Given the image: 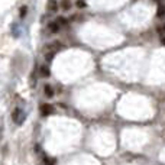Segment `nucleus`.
<instances>
[{
  "mask_svg": "<svg viewBox=\"0 0 165 165\" xmlns=\"http://www.w3.org/2000/svg\"><path fill=\"white\" fill-rule=\"evenodd\" d=\"M62 48H64V45L61 44V42H58V41L46 45L44 48V55H45V58H46V61H51V59L54 58V55L56 54L58 51H61Z\"/></svg>",
  "mask_w": 165,
  "mask_h": 165,
  "instance_id": "1",
  "label": "nucleus"
},
{
  "mask_svg": "<svg viewBox=\"0 0 165 165\" xmlns=\"http://www.w3.org/2000/svg\"><path fill=\"white\" fill-rule=\"evenodd\" d=\"M12 117H13V122L16 123V125H22L23 122H25V111L22 109H16L13 111V114H12Z\"/></svg>",
  "mask_w": 165,
  "mask_h": 165,
  "instance_id": "2",
  "label": "nucleus"
},
{
  "mask_svg": "<svg viewBox=\"0 0 165 165\" xmlns=\"http://www.w3.org/2000/svg\"><path fill=\"white\" fill-rule=\"evenodd\" d=\"M54 111V107H52V104H48V103H45L41 106V113H42V116H49L51 113Z\"/></svg>",
  "mask_w": 165,
  "mask_h": 165,
  "instance_id": "3",
  "label": "nucleus"
},
{
  "mask_svg": "<svg viewBox=\"0 0 165 165\" xmlns=\"http://www.w3.org/2000/svg\"><path fill=\"white\" fill-rule=\"evenodd\" d=\"M39 76H41V77H44V78H48L49 76H51L49 68H48V67H45V65H41V67H39Z\"/></svg>",
  "mask_w": 165,
  "mask_h": 165,
  "instance_id": "4",
  "label": "nucleus"
},
{
  "mask_svg": "<svg viewBox=\"0 0 165 165\" xmlns=\"http://www.w3.org/2000/svg\"><path fill=\"white\" fill-rule=\"evenodd\" d=\"M48 29H49V32L56 33L58 31H59V25H58L56 22H51L49 25H48Z\"/></svg>",
  "mask_w": 165,
  "mask_h": 165,
  "instance_id": "5",
  "label": "nucleus"
},
{
  "mask_svg": "<svg viewBox=\"0 0 165 165\" xmlns=\"http://www.w3.org/2000/svg\"><path fill=\"white\" fill-rule=\"evenodd\" d=\"M45 94H46V96H48V97H52V96H54V87H52V86H51V84H46V86H45Z\"/></svg>",
  "mask_w": 165,
  "mask_h": 165,
  "instance_id": "6",
  "label": "nucleus"
},
{
  "mask_svg": "<svg viewBox=\"0 0 165 165\" xmlns=\"http://www.w3.org/2000/svg\"><path fill=\"white\" fill-rule=\"evenodd\" d=\"M156 16H158V18H164L165 16V4H159V6H158Z\"/></svg>",
  "mask_w": 165,
  "mask_h": 165,
  "instance_id": "7",
  "label": "nucleus"
},
{
  "mask_svg": "<svg viewBox=\"0 0 165 165\" xmlns=\"http://www.w3.org/2000/svg\"><path fill=\"white\" fill-rule=\"evenodd\" d=\"M61 7H62L64 10H70V9H71V1H70V0H62V1H61Z\"/></svg>",
  "mask_w": 165,
  "mask_h": 165,
  "instance_id": "8",
  "label": "nucleus"
},
{
  "mask_svg": "<svg viewBox=\"0 0 165 165\" xmlns=\"http://www.w3.org/2000/svg\"><path fill=\"white\" fill-rule=\"evenodd\" d=\"M56 9H58V4H56V1H51L49 3V10H52V12H56Z\"/></svg>",
  "mask_w": 165,
  "mask_h": 165,
  "instance_id": "9",
  "label": "nucleus"
},
{
  "mask_svg": "<svg viewBox=\"0 0 165 165\" xmlns=\"http://www.w3.org/2000/svg\"><path fill=\"white\" fill-rule=\"evenodd\" d=\"M76 4H77V7H80V9H83V7H86V6H87L84 0H77V3H76Z\"/></svg>",
  "mask_w": 165,
  "mask_h": 165,
  "instance_id": "10",
  "label": "nucleus"
},
{
  "mask_svg": "<svg viewBox=\"0 0 165 165\" xmlns=\"http://www.w3.org/2000/svg\"><path fill=\"white\" fill-rule=\"evenodd\" d=\"M25 15H26V7L23 6L22 9H21V16H22V18H25Z\"/></svg>",
  "mask_w": 165,
  "mask_h": 165,
  "instance_id": "11",
  "label": "nucleus"
},
{
  "mask_svg": "<svg viewBox=\"0 0 165 165\" xmlns=\"http://www.w3.org/2000/svg\"><path fill=\"white\" fill-rule=\"evenodd\" d=\"M158 32H159V33L165 32V25H164V26H159V28H158Z\"/></svg>",
  "mask_w": 165,
  "mask_h": 165,
  "instance_id": "12",
  "label": "nucleus"
},
{
  "mask_svg": "<svg viewBox=\"0 0 165 165\" xmlns=\"http://www.w3.org/2000/svg\"><path fill=\"white\" fill-rule=\"evenodd\" d=\"M162 44L165 45V38H162Z\"/></svg>",
  "mask_w": 165,
  "mask_h": 165,
  "instance_id": "13",
  "label": "nucleus"
},
{
  "mask_svg": "<svg viewBox=\"0 0 165 165\" xmlns=\"http://www.w3.org/2000/svg\"><path fill=\"white\" fill-rule=\"evenodd\" d=\"M155 1H159V0H155Z\"/></svg>",
  "mask_w": 165,
  "mask_h": 165,
  "instance_id": "14",
  "label": "nucleus"
}]
</instances>
